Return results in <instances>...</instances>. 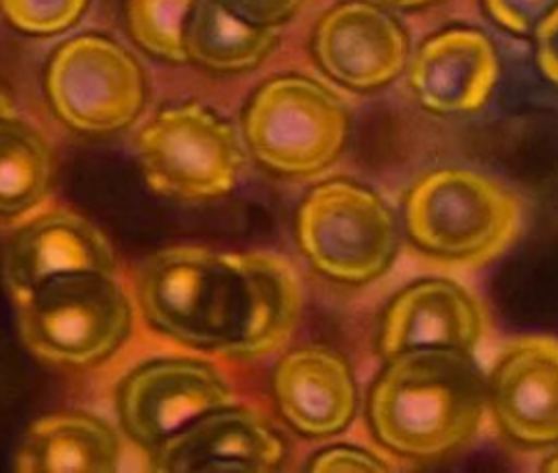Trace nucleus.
<instances>
[{
	"mask_svg": "<svg viewBox=\"0 0 558 473\" xmlns=\"http://www.w3.org/2000/svg\"><path fill=\"white\" fill-rule=\"evenodd\" d=\"M541 469H543V471H558V447L543 460Z\"/></svg>",
	"mask_w": 558,
	"mask_h": 473,
	"instance_id": "nucleus-27",
	"label": "nucleus"
},
{
	"mask_svg": "<svg viewBox=\"0 0 558 473\" xmlns=\"http://www.w3.org/2000/svg\"><path fill=\"white\" fill-rule=\"evenodd\" d=\"M242 20L255 26L277 28V24L292 17L305 0H222Z\"/></svg>",
	"mask_w": 558,
	"mask_h": 473,
	"instance_id": "nucleus-24",
	"label": "nucleus"
},
{
	"mask_svg": "<svg viewBox=\"0 0 558 473\" xmlns=\"http://www.w3.org/2000/svg\"><path fill=\"white\" fill-rule=\"evenodd\" d=\"M229 403L231 390L225 377L214 366L187 357L146 362L118 388L120 423L148 449L201 414Z\"/></svg>",
	"mask_w": 558,
	"mask_h": 473,
	"instance_id": "nucleus-9",
	"label": "nucleus"
},
{
	"mask_svg": "<svg viewBox=\"0 0 558 473\" xmlns=\"http://www.w3.org/2000/svg\"><path fill=\"white\" fill-rule=\"evenodd\" d=\"M517 225L514 196L488 174L469 168L432 170L405 198L410 238L445 259H488L512 240Z\"/></svg>",
	"mask_w": 558,
	"mask_h": 473,
	"instance_id": "nucleus-4",
	"label": "nucleus"
},
{
	"mask_svg": "<svg viewBox=\"0 0 558 473\" xmlns=\"http://www.w3.org/2000/svg\"><path fill=\"white\" fill-rule=\"evenodd\" d=\"M31 353L63 366H94L129 338L133 307L113 272H65L17 301Z\"/></svg>",
	"mask_w": 558,
	"mask_h": 473,
	"instance_id": "nucleus-3",
	"label": "nucleus"
},
{
	"mask_svg": "<svg viewBox=\"0 0 558 473\" xmlns=\"http://www.w3.org/2000/svg\"><path fill=\"white\" fill-rule=\"evenodd\" d=\"M277 46V28L255 26L222 0H196L183 28L187 61L211 72H246Z\"/></svg>",
	"mask_w": 558,
	"mask_h": 473,
	"instance_id": "nucleus-18",
	"label": "nucleus"
},
{
	"mask_svg": "<svg viewBox=\"0 0 558 473\" xmlns=\"http://www.w3.org/2000/svg\"><path fill=\"white\" fill-rule=\"evenodd\" d=\"M486 399L510 438L525 445L558 442V340H512L493 366Z\"/></svg>",
	"mask_w": 558,
	"mask_h": 473,
	"instance_id": "nucleus-13",
	"label": "nucleus"
},
{
	"mask_svg": "<svg viewBox=\"0 0 558 473\" xmlns=\"http://www.w3.org/2000/svg\"><path fill=\"white\" fill-rule=\"evenodd\" d=\"M312 471H386L388 462L379 456L349 445H338L318 451L312 462Z\"/></svg>",
	"mask_w": 558,
	"mask_h": 473,
	"instance_id": "nucleus-23",
	"label": "nucleus"
},
{
	"mask_svg": "<svg viewBox=\"0 0 558 473\" xmlns=\"http://www.w3.org/2000/svg\"><path fill=\"white\" fill-rule=\"evenodd\" d=\"M9 113H13V107H11V100H9V96L4 94V89L0 87V118H2V116H9Z\"/></svg>",
	"mask_w": 558,
	"mask_h": 473,
	"instance_id": "nucleus-28",
	"label": "nucleus"
},
{
	"mask_svg": "<svg viewBox=\"0 0 558 473\" xmlns=\"http://www.w3.org/2000/svg\"><path fill=\"white\" fill-rule=\"evenodd\" d=\"M314 57L336 83L368 92L384 87L405 68L408 37L381 7L347 0L318 20Z\"/></svg>",
	"mask_w": 558,
	"mask_h": 473,
	"instance_id": "nucleus-10",
	"label": "nucleus"
},
{
	"mask_svg": "<svg viewBox=\"0 0 558 473\" xmlns=\"http://www.w3.org/2000/svg\"><path fill=\"white\" fill-rule=\"evenodd\" d=\"M488 15L510 33L527 35L558 0H482Z\"/></svg>",
	"mask_w": 558,
	"mask_h": 473,
	"instance_id": "nucleus-22",
	"label": "nucleus"
},
{
	"mask_svg": "<svg viewBox=\"0 0 558 473\" xmlns=\"http://www.w3.org/2000/svg\"><path fill=\"white\" fill-rule=\"evenodd\" d=\"M196 0H126V26L133 41L168 63H185L183 28Z\"/></svg>",
	"mask_w": 558,
	"mask_h": 473,
	"instance_id": "nucleus-20",
	"label": "nucleus"
},
{
	"mask_svg": "<svg viewBox=\"0 0 558 473\" xmlns=\"http://www.w3.org/2000/svg\"><path fill=\"white\" fill-rule=\"evenodd\" d=\"M150 451L159 471H270L283 458V442L259 414L229 403L190 421Z\"/></svg>",
	"mask_w": 558,
	"mask_h": 473,
	"instance_id": "nucleus-12",
	"label": "nucleus"
},
{
	"mask_svg": "<svg viewBox=\"0 0 558 473\" xmlns=\"http://www.w3.org/2000/svg\"><path fill=\"white\" fill-rule=\"evenodd\" d=\"M536 63L543 76L558 87V4L534 26Z\"/></svg>",
	"mask_w": 558,
	"mask_h": 473,
	"instance_id": "nucleus-25",
	"label": "nucleus"
},
{
	"mask_svg": "<svg viewBox=\"0 0 558 473\" xmlns=\"http://www.w3.org/2000/svg\"><path fill=\"white\" fill-rule=\"evenodd\" d=\"M120 440L109 423L89 412H54L37 419L20 438L17 471H116Z\"/></svg>",
	"mask_w": 558,
	"mask_h": 473,
	"instance_id": "nucleus-17",
	"label": "nucleus"
},
{
	"mask_svg": "<svg viewBox=\"0 0 558 473\" xmlns=\"http://www.w3.org/2000/svg\"><path fill=\"white\" fill-rule=\"evenodd\" d=\"M52 179V153L41 135L24 118H0V216H17L35 207Z\"/></svg>",
	"mask_w": 558,
	"mask_h": 473,
	"instance_id": "nucleus-19",
	"label": "nucleus"
},
{
	"mask_svg": "<svg viewBox=\"0 0 558 473\" xmlns=\"http://www.w3.org/2000/svg\"><path fill=\"white\" fill-rule=\"evenodd\" d=\"M137 292L153 329L229 357H259L279 349L301 312V286L292 266L259 251H159L144 264Z\"/></svg>",
	"mask_w": 558,
	"mask_h": 473,
	"instance_id": "nucleus-1",
	"label": "nucleus"
},
{
	"mask_svg": "<svg viewBox=\"0 0 558 473\" xmlns=\"http://www.w3.org/2000/svg\"><path fill=\"white\" fill-rule=\"evenodd\" d=\"M279 412L307 436L342 432L355 412V379L342 355L323 344L286 353L272 377Z\"/></svg>",
	"mask_w": 558,
	"mask_h": 473,
	"instance_id": "nucleus-16",
	"label": "nucleus"
},
{
	"mask_svg": "<svg viewBox=\"0 0 558 473\" xmlns=\"http://www.w3.org/2000/svg\"><path fill=\"white\" fill-rule=\"evenodd\" d=\"M499 78L493 41L475 28L432 35L410 61V85L434 113H471L486 105Z\"/></svg>",
	"mask_w": 558,
	"mask_h": 473,
	"instance_id": "nucleus-14",
	"label": "nucleus"
},
{
	"mask_svg": "<svg viewBox=\"0 0 558 473\" xmlns=\"http://www.w3.org/2000/svg\"><path fill=\"white\" fill-rule=\"evenodd\" d=\"M484 331L475 299L449 279H423L401 290L388 305L379 349L386 357L410 349L471 351Z\"/></svg>",
	"mask_w": 558,
	"mask_h": 473,
	"instance_id": "nucleus-15",
	"label": "nucleus"
},
{
	"mask_svg": "<svg viewBox=\"0 0 558 473\" xmlns=\"http://www.w3.org/2000/svg\"><path fill=\"white\" fill-rule=\"evenodd\" d=\"M116 255L105 233L83 216L52 209L20 225L7 240L2 279L13 299L65 272H113Z\"/></svg>",
	"mask_w": 558,
	"mask_h": 473,
	"instance_id": "nucleus-11",
	"label": "nucleus"
},
{
	"mask_svg": "<svg viewBox=\"0 0 558 473\" xmlns=\"http://www.w3.org/2000/svg\"><path fill=\"white\" fill-rule=\"evenodd\" d=\"M89 0H0L7 22L26 35H57L85 13Z\"/></svg>",
	"mask_w": 558,
	"mask_h": 473,
	"instance_id": "nucleus-21",
	"label": "nucleus"
},
{
	"mask_svg": "<svg viewBox=\"0 0 558 473\" xmlns=\"http://www.w3.org/2000/svg\"><path fill=\"white\" fill-rule=\"evenodd\" d=\"M46 96L61 122L81 133H113L137 120L148 83L140 61L116 39L83 33L48 61Z\"/></svg>",
	"mask_w": 558,
	"mask_h": 473,
	"instance_id": "nucleus-8",
	"label": "nucleus"
},
{
	"mask_svg": "<svg viewBox=\"0 0 558 473\" xmlns=\"http://www.w3.org/2000/svg\"><path fill=\"white\" fill-rule=\"evenodd\" d=\"M349 135V113L305 76L266 81L244 111V140L259 163L281 174H312L333 163Z\"/></svg>",
	"mask_w": 558,
	"mask_h": 473,
	"instance_id": "nucleus-6",
	"label": "nucleus"
},
{
	"mask_svg": "<svg viewBox=\"0 0 558 473\" xmlns=\"http://www.w3.org/2000/svg\"><path fill=\"white\" fill-rule=\"evenodd\" d=\"M150 190L177 201H211L229 194L242 172V144L218 113L201 102L159 111L135 140Z\"/></svg>",
	"mask_w": 558,
	"mask_h": 473,
	"instance_id": "nucleus-5",
	"label": "nucleus"
},
{
	"mask_svg": "<svg viewBox=\"0 0 558 473\" xmlns=\"http://www.w3.org/2000/svg\"><path fill=\"white\" fill-rule=\"evenodd\" d=\"M384 4H390V7H397V9H416V7H425V4H432L436 0H381Z\"/></svg>",
	"mask_w": 558,
	"mask_h": 473,
	"instance_id": "nucleus-26",
	"label": "nucleus"
},
{
	"mask_svg": "<svg viewBox=\"0 0 558 473\" xmlns=\"http://www.w3.org/2000/svg\"><path fill=\"white\" fill-rule=\"evenodd\" d=\"M486 386L456 349H410L388 357L368 397L375 436L388 449L418 460L440 458L480 427Z\"/></svg>",
	"mask_w": 558,
	"mask_h": 473,
	"instance_id": "nucleus-2",
	"label": "nucleus"
},
{
	"mask_svg": "<svg viewBox=\"0 0 558 473\" xmlns=\"http://www.w3.org/2000/svg\"><path fill=\"white\" fill-rule=\"evenodd\" d=\"M296 240L316 270L344 283L377 279L397 253L388 205L353 181H325L310 190L296 211Z\"/></svg>",
	"mask_w": 558,
	"mask_h": 473,
	"instance_id": "nucleus-7",
	"label": "nucleus"
}]
</instances>
